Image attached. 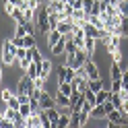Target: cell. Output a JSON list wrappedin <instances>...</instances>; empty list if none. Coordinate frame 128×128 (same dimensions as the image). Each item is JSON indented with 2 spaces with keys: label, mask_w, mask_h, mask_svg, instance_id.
<instances>
[{
  "label": "cell",
  "mask_w": 128,
  "mask_h": 128,
  "mask_svg": "<svg viewBox=\"0 0 128 128\" xmlns=\"http://www.w3.org/2000/svg\"><path fill=\"white\" fill-rule=\"evenodd\" d=\"M60 39H62V33H60V31H58V29H52V31H50V33H48V35H46V42H48V48H52L54 44H58V42H60Z\"/></svg>",
  "instance_id": "obj_10"
},
{
  "label": "cell",
  "mask_w": 128,
  "mask_h": 128,
  "mask_svg": "<svg viewBox=\"0 0 128 128\" xmlns=\"http://www.w3.org/2000/svg\"><path fill=\"white\" fill-rule=\"evenodd\" d=\"M17 93H27L29 97L35 93V83H33V78H29L27 74H23L19 78V83H17Z\"/></svg>",
  "instance_id": "obj_2"
},
{
  "label": "cell",
  "mask_w": 128,
  "mask_h": 128,
  "mask_svg": "<svg viewBox=\"0 0 128 128\" xmlns=\"http://www.w3.org/2000/svg\"><path fill=\"white\" fill-rule=\"evenodd\" d=\"M91 120H108V112L103 108V103H97L91 112Z\"/></svg>",
  "instance_id": "obj_6"
},
{
  "label": "cell",
  "mask_w": 128,
  "mask_h": 128,
  "mask_svg": "<svg viewBox=\"0 0 128 128\" xmlns=\"http://www.w3.org/2000/svg\"><path fill=\"white\" fill-rule=\"evenodd\" d=\"M14 93H17V89H10V87H2V89H0V101L6 103V101H8Z\"/></svg>",
  "instance_id": "obj_14"
},
{
  "label": "cell",
  "mask_w": 128,
  "mask_h": 128,
  "mask_svg": "<svg viewBox=\"0 0 128 128\" xmlns=\"http://www.w3.org/2000/svg\"><path fill=\"white\" fill-rule=\"evenodd\" d=\"M0 58H2L4 66H12L14 60H17V46H14L12 37H4L2 39V52H0Z\"/></svg>",
  "instance_id": "obj_1"
},
{
  "label": "cell",
  "mask_w": 128,
  "mask_h": 128,
  "mask_svg": "<svg viewBox=\"0 0 128 128\" xmlns=\"http://www.w3.org/2000/svg\"><path fill=\"white\" fill-rule=\"evenodd\" d=\"M64 50H66V39H64V35H62L60 42L50 48V52H52V56H64Z\"/></svg>",
  "instance_id": "obj_8"
},
{
  "label": "cell",
  "mask_w": 128,
  "mask_h": 128,
  "mask_svg": "<svg viewBox=\"0 0 128 128\" xmlns=\"http://www.w3.org/2000/svg\"><path fill=\"white\" fill-rule=\"evenodd\" d=\"M19 114L23 118H29L31 116V103L29 101H25V103H21V106H19Z\"/></svg>",
  "instance_id": "obj_23"
},
{
  "label": "cell",
  "mask_w": 128,
  "mask_h": 128,
  "mask_svg": "<svg viewBox=\"0 0 128 128\" xmlns=\"http://www.w3.org/2000/svg\"><path fill=\"white\" fill-rule=\"evenodd\" d=\"M110 89L112 93H120L122 91V78H114V81L110 78Z\"/></svg>",
  "instance_id": "obj_26"
},
{
  "label": "cell",
  "mask_w": 128,
  "mask_h": 128,
  "mask_svg": "<svg viewBox=\"0 0 128 128\" xmlns=\"http://www.w3.org/2000/svg\"><path fill=\"white\" fill-rule=\"evenodd\" d=\"M39 118H42V128H52V120H50V116H48L46 110L39 112Z\"/></svg>",
  "instance_id": "obj_24"
},
{
  "label": "cell",
  "mask_w": 128,
  "mask_h": 128,
  "mask_svg": "<svg viewBox=\"0 0 128 128\" xmlns=\"http://www.w3.org/2000/svg\"><path fill=\"white\" fill-rule=\"evenodd\" d=\"M2 76H4V70H2V66H0V85H2Z\"/></svg>",
  "instance_id": "obj_32"
},
{
  "label": "cell",
  "mask_w": 128,
  "mask_h": 128,
  "mask_svg": "<svg viewBox=\"0 0 128 128\" xmlns=\"http://www.w3.org/2000/svg\"><path fill=\"white\" fill-rule=\"evenodd\" d=\"M120 33H122L124 37H128V17L126 14L120 17Z\"/></svg>",
  "instance_id": "obj_25"
},
{
  "label": "cell",
  "mask_w": 128,
  "mask_h": 128,
  "mask_svg": "<svg viewBox=\"0 0 128 128\" xmlns=\"http://www.w3.org/2000/svg\"><path fill=\"white\" fill-rule=\"evenodd\" d=\"M70 126V116L68 114H60V118H58V122L54 124V128H68Z\"/></svg>",
  "instance_id": "obj_19"
},
{
  "label": "cell",
  "mask_w": 128,
  "mask_h": 128,
  "mask_svg": "<svg viewBox=\"0 0 128 128\" xmlns=\"http://www.w3.org/2000/svg\"><path fill=\"white\" fill-rule=\"evenodd\" d=\"M58 91H60V93H64V95H68V97H70V95H72V93H74L76 89L72 87V83L64 81V83H60V85H58Z\"/></svg>",
  "instance_id": "obj_15"
},
{
  "label": "cell",
  "mask_w": 128,
  "mask_h": 128,
  "mask_svg": "<svg viewBox=\"0 0 128 128\" xmlns=\"http://www.w3.org/2000/svg\"><path fill=\"white\" fill-rule=\"evenodd\" d=\"M2 118H4V110H0V122H2Z\"/></svg>",
  "instance_id": "obj_33"
},
{
  "label": "cell",
  "mask_w": 128,
  "mask_h": 128,
  "mask_svg": "<svg viewBox=\"0 0 128 128\" xmlns=\"http://www.w3.org/2000/svg\"><path fill=\"white\" fill-rule=\"evenodd\" d=\"M8 17L14 21V23H29L27 19H25V12H23L21 8H17V6H14V8H12V12L8 14Z\"/></svg>",
  "instance_id": "obj_12"
},
{
  "label": "cell",
  "mask_w": 128,
  "mask_h": 128,
  "mask_svg": "<svg viewBox=\"0 0 128 128\" xmlns=\"http://www.w3.org/2000/svg\"><path fill=\"white\" fill-rule=\"evenodd\" d=\"M4 106H8V108H12V110H19V106H21V101H19V97H17V93H14L12 97H10L8 101L4 103Z\"/></svg>",
  "instance_id": "obj_27"
},
{
  "label": "cell",
  "mask_w": 128,
  "mask_h": 128,
  "mask_svg": "<svg viewBox=\"0 0 128 128\" xmlns=\"http://www.w3.org/2000/svg\"><path fill=\"white\" fill-rule=\"evenodd\" d=\"M70 128H83L81 112H72V114H70Z\"/></svg>",
  "instance_id": "obj_17"
},
{
  "label": "cell",
  "mask_w": 128,
  "mask_h": 128,
  "mask_svg": "<svg viewBox=\"0 0 128 128\" xmlns=\"http://www.w3.org/2000/svg\"><path fill=\"white\" fill-rule=\"evenodd\" d=\"M54 99H56V106H70V97L68 95H64V93H60V91H56V95H54Z\"/></svg>",
  "instance_id": "obj_16"
},
{
  "label": "cell",
  "mask_w": 128,
  "mask_h": 128,
  "mask_svg": "<svg viewBox=\"0 0 128 128\" xmlns=\"http://www.w3.org/2000/svg\"><path fill=\"white\" fill-rule=\"evenodd\" d=\"M118 10L122 12V14H126V17H128V0H122V2L118 4Z\"/></svg>",
  "instance_id": "obj_30"
},
{
  "label": "cell",
  "mask_w": 128,
  "mask_h": 128,
  "mask_svg": "<svg viewBox=\"0 0 128 128\" xmlns=\"http://www.w3.org/2000/svg\"><path fill=\"white\" fill-rule=\"evenodd\" d=\"M52 72H54V64H52V60H44L42 64H39V76L42 78H50L52 76Z\"/></svg>",
  "instance_id": "obj_5"
},
{
  "label": "cell",
  "mask_w": 128,
  "mask_h": 128,
  "mask_svg": "<svg viewBox=\"0 0 128 128\" xmlns=\"http://www.w3.org/2000/svg\"><path fill=\"white\" fill-rule=\"evenodd\" d=\"M60 2H64V4H66V2H68V0H60Z\"/></svg>",
  "instance_id": "obj_34"
},
{
  "label": "cell",
  "mask_w": 128,
  "mask_h": 128,
  "mask_svg": "<svg viewBox=\"0 0 128 128\" xmlns=\"http://www.w3.org/2000/svg\"><path fill=\"white\" fill-rule=\"evenodd\" d=\"M29 54H31V58H33V62H44V56H42V52H39L37 46L29 48Z\"/></svg>",
  "instance_id": "obj_21"
},
{
  "label": "cell",
  "mask_w": 128,
  "mask_h": 128,
  "mask_svg": "<svg viewBox=\"0 0 128 128\" xmlns=\"http://www.w3.org/2000/svg\"><path fill=\"white\" fill-rule=\"evenodd\" d=\"M58 25H60L58 12H50V27H52V29H58Z\"/></svg>",
  "instance_id": "obj_28"
},
{
  "label": "cell",
  "mask_w": 128,
  "mask_h": 128,
  "mask_svg": "<svg viewBox=\"0 0 128 128\" xmlns=\"http://www.w3.org/2000/svg\"><path fill=\"white\" fill-rule=\"evenodd\" d=\"M122 89H128V70H124L122 74Z\"/></svg>",
  "instance_id": "obj_31"
},
{
  "label": "cell",
  "mask_w": 128,
  "mask_h": 128,
  "mask_svg": "<svg viewBox=\"0 0 128 128\" xmlns=\"http://www.w3.org/2000/svg\"><path fill=\"white\" fill-rule=\"evenodd\" d=\"M108 99H112V89H106V87H103L101 91H97V103H106Z\"/></svg>",
  "instance_id": "obj_18"
},
{
  "label": "cell",
  "mask_w": 128,
  "mask_h": 128,
  "mask_svg": "<svg viewBox=\"0 0 128 128\" xmlns=\"http://www.w3.org/2000/svg\"><path fill=\"white\" fill-rule=\"evenodd\" d=\"M23 44H25V48L37 46V33H27L25 37H23Z\"/></svg>",
  "instance_id": "obj_20"
},
{
  "label": "cell",
  "mask_w": 128,
  "mask_h": 128,
  "mask_svg": "<svg viewBox=\"0 0 128 128\" xmlns=\"http://www.w3.org/2000/svg\"><path fill=\"white\" fill-rule=\"evenodd\" d=\"M23 12H25V19H27L29 23H33V21H35V8H29V6H27Z\"/></svg>",
  "instance_id": "obj_29"
},
{
  "label": "cell",
  "mask_w": 128,
  "mask_h": 128,
  "mask_svg": "<svg viewBox=\"0 0 128 128\" xmlns=\"http://www.w3.org/2000/svg\"><path fill=\"white\" fill-rule=\"evenodd\" d=\"M95 50H97V39H95V37H87V35H85V52L93 58Z\"/></svg>",
  "instance_id": "obj_9"
},
{
  "label": "cell",
  "mask_w": 128,
  "mask_h": 128,
  "mask_svg": "<svg viewBox=\"0 0 128 128\" xmlns=\"http://www.w3.org/2000/svg\"><path fill=\"white\" fill-rule=\"evenodd\" d=\"M103 87H106V85H103V78H95V81H89V89H91V91H95V93L101 91Z\"/></svg>",
  "instance_id": "obj_22"
},
{
  "label": "cell",
  "mask_w": 128,
  "mask_h": 128,
  "mask_svg": "<svg viewBox=\"0 0 128 128\" xmlns=\"http://www.w3.org/2000/svg\"><path fill=\"white\" fill-rule=\"evenodd\" d=\"M39 103H42L44 110H50V108H56V99L52 97L50 93H48L46 89H42V93H39Z\"/></svg>",
  "instance_id": "obj_4"
},
{
  "label": "cell",
  "mask_w": 128,
  "mask_h": 128,
  "mask_svg": "<svg viewBox=\"0 0 128 128\" xmlns=\"http://www.w3.org/2000/svg\"><path fill=\"white\" fill-rule=\"evenodd\" d=\"M25 128H42V118L39 114H31L25 122Z\"/></svg>",
  "instance_id": "obj_11"
},
{
  "label": "cell",
  "mask_w": 128,
  "mask_h": 128,
  "mask_svg": "<svg viewBox=\"0 0 128 128\" xmlns=\"http://www.w3.org/2000/svg\"><path fill=\"white\" fill-rule=\"evenodd\" d=\"M39 64H42V62H31V64H29V68L25 70V74H27L29 78H37V76H39Z\"/></svg>",
  "instance_id": "obj_13"
},
{
  "label": "cell",
  "mask_w": 128,
  "mask_h": 128,
  "mask_svg": "<svg viewBox=\"0 0 128 128\" xmlns=\"http://www.w3.org/2000/svg\"><path fill=\"white\" fill-rule=\"evenodd\" d=\"M124 74V68H122V64L120 62H112V66H110V78L114 81V78H122Z\"/></svg>",
  "instance_id": "obj_7"
},
{
  "label": "cell",
  "mask_w": 128,
  "mask_h": 128,
  "mask_svg": "<svg viewBox=\"0 0 128 128\" xmlns=\"http://www.w3.org/2000/svg\"><path fill=\"white\" fill-rule=\"evenodd\" d=\"M108 122L112 124V126H124L126 124V120H124V114H122V110H118V108H114L108 114Z\"/></svg>",
  "instance_id": "obj_3"
}]
</instances>
